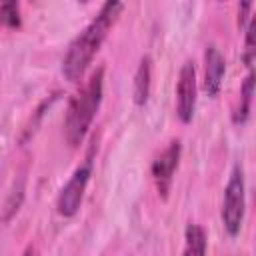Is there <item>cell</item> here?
<instances>
[{"instance_id":"7a4b0ae2","label":"cell","mask_w":256,"mask_h":256,"mask_svg":"<svg viewBox=\"0 0 256 256\" xmlns=\"http://www.w3.org/2000/svg\"><path fill=\"white\" fill-rule=\"evenodd\" d=\"M102 92H104V68L100 66L90 74L82 90H78L68 102L64 116V138L70 148H78L86 138L94 122V116L100 108Z\"/></svg>"},{"instance_id":"8fae6325","label":"cell","mask_w":256,"mask_h":256,"mask_svg":"<svg viewBox=\"0 0 256 256\" xmlns=\"http://www.w3.org/2000/svg\"><path fill=\"white\" fill-rule=\"evenodd\" d=\"M0 26L16 30L22 26V16H20V4L18 2H2L0 4Z\"/></svg>"},{"instance_id":"ba28073f","label":"cell","mask_w":256,"mask_h":256,"mask_svg":"<svg viewBox=\"0 0 256 256\" xmlns=\"http://www.w3.org/2000/svg\"><path fill=\"white\" fill-rule=\"evenodd\" d=\"M150 86H152V58L148 54H144L140 58V64H138L136 74H134L132 98H134V104L136 106H144L148 102Z\"/></svg>"},{"instance_id":"4fadbf2b","label":"cell","mask_w":256,"mask_h":256,"mask_svg":"<svg viewBox=\"0 0 256 256\" xmlns=\"http://www.w3.org/2000/svg\"><path fill=\"white\" fill-rule=\"evenodd\" d=\"M22 256H38V250L34 248V246H28L26 250H24V254Z\"/></svg>"},{"instance_id":"6da1fadb","label":"cell","mask_w":256,"mask_h":256,"mask_svg":"<svg viewBox=\"0 0 256 256\" xmlns=\"http://www.w3.org/2000/svg\"><path fill=\"white\" fill-rule=\"evenodd\" d=\"M122 8H124L122 2H114V0L102 4L96 18L70 42L64 58H62V76L68 82H78L84 76L86 68L92 64L96 52L100 50L102 42L106 40L108 30L114 26Z\"/></svg>"},{"instance_id":"5b68a950","label":"cell","mask_w":256,"mask_h":256,"mask_svg":"<svg viewBox=\"0 0 256 256\" xmlns=\"http://www.w3.org/2000/svg\"><path fill=\"white\" fill-rule=\"evenodd\" d=\"M196 110V68L194 62L186 60L178 74L176 84V116L182 124L192 122Z\"/></svg>"},{"instance_id":"8992f818","label":"cell","mask_w":256,"mask_h":256,"mask_svg":"<svg viewBox=\"0 0 256 256\" xmlns=\"http://www.w3.org/2000/svg\"><path fill=\"white\" fill-rule=\"evenodd\" d=\"M180 154H182V144L180 140H172L162 154L152 162V180L156 184L158 194L166 200L172 188V180H174V172L180 164Z\"/></svg>"},{"instance_id":"52a82bcc","label":"cell","mask_w":256,"mask_h":256,"mask_svg":"<svg viewBox=\"0 0 256 256\" xmlns=\"http://www.w3.org/2000/svg\"><path fill=\"white\" fill-rule=\"evenodd\" d=\"M226 72V60L218 46L208 44L204 50V80H202V90L210 96L216 98L222 90V78Z\"/></svg>"},{"instance_id":"7c38bea8","label":"cell","mask_w":256,"mask_h":256,"mask_svg":"<svg viewBox=\"0 0 256 256\" xmlns=\"http://www.w3.org/2000/svg\"><path fill=\"white\" fill-rule=\"evenodd\" d=\"M252 2H242L240 4V8H238V28L240 30H244L246 26H248V22H250V10H252Z\"/></svg>"},{"instance_id":"3957f363","label":"cell","mask_w":256,"mask_h":256,"mask_svg":"<svg viewBox=\"0 0 256 256\" xmlns=\"http://www.w3.org/2000/svg\"><path fill=\"white\" fill-rule=\"evenodd\" d=\"M244 208H246V184H244V170L240 164H236L230 172L228 184L224 188L222 198V226L228 232V236H238L242 222H244Z\"/></svg>"},{"instance_id":"277c9868","label":"cell","mask_w":256,"mask_h":256,"mask_svg":"<svg viewBox=\"0 0 256 256\" xmlns=\"http://www.w3.org/2000/svg\"><path fill=\"white\" fill-rule=\"evenodd\" d=\"M90 176H92V160L86 158V162L80 164L74 170V174L68 178V182L62 186V190L58 194L56 208H58L60 216L72 218L80 210V204H82V198H84V192H86Z\"/></svg>"},{"instance_id":"30bf717a","label":"cell","mask_w":256,"mask_h":256,"mask_svg":"<svg viewBox=\"0 0 256 256\" xmlns=\"http://www.w3.org/2000/svg\"><path fill=\"white\" fill-rule=\"evenodd\" d=\"M184 252L182 256H206L208 250V240H206V232L200 224H188L186 232H184Z\"/></svg>"},{"instance_id":"9c48e42d","label":"cell","mask_w":256,"mask_h":256,"mask_svg":"<svg viewBox=\"0 0 256 256\" xmlns=\"http://www.w3.org/2000/svg\"><path fill=\"white\" fill-rule=\"evenodd\" d=\"M238 104L232 112V122L234 124H246L248 122V116H250V110H252V96H254V72L250 70L240 86V94H238Z\"/></svg>"}]
</instances>
